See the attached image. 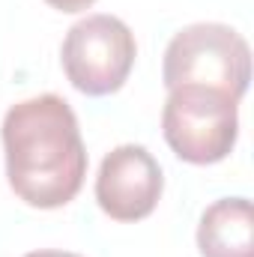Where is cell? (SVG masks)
<instances>
[{"instance_id": "5", "label": "cell", "mask_w": 254, "mask_h": 257, "mask_svg": "<svg viewBox=\"0 0 254 257\" xmlns=\"http://www.w3.org/2000/svg\"><path fill=\"white\" fill-rule=\"evenodd\" d=\"M165 192V177L153 153L141 144H123L102 159L96 177V203L114 221H141L153 215Z\"/></svg>"}, {"instance_id": "3", "label": "cell", "mask_w": 254, "mask_h": 257, "mask_svg": "<svg viewBox=\"0 0 254 257\" xmlns=\"http://www.w3.org/2000/svg\"><path fill=\"white\" fill-rule=\"evenodd\" d=\"M236 99L209 87L168 90L162 111V132L177 159L189 165L224 162L239 138Z\"/></svg>"}, {"instance_id": "2", "label": "cell", "mask_w": 254, "mask_h": 257, "mask_svg": "<svg viewBox=\"0 0 254 257\" xmlns=\"http://www.w3.org/2000/svg\"><path fill=\"white\" fill-rule=\"evenodd\" d=\"M162 81L168 90L209 87L239 102L251 84V48L227 24H189L165 48Z\"/></svg>"}, {"instance_id": "4", "label": "cell", "mask_w": 254, "mask_h": 257, "mask_svg": "<svg viewBox=\"0 0 254 257\" xmlns=\"http://www.w3.org/2000/svg\"><path fill=\"white\" fill-rule=\"evenodd\" d=\"M138 57L135 33L117 15H87L69 27L60 60L69 84L84 96H111L132 75Z\"/></svg>"}, {"instance_id": "1", "label": "cell", "mask_w": 254, "mask_h": 257, "mask_svg": "<svg viewBox=\"0 0 254 257\" xmlns=\"http://www.w3.org/2000/svg\"><path fill=\"white\" fill-rule=\"evenodd\" d=\"M6 180L18 200L36 209L72 203L87 177V147L72 105L42 93L12 105L3 117Z\"/></svg>"}, {"instance_id": "6", "label": "cell", "mask_w": 254, "mask_h": 257, "mask_svg": "<svg viewBox=\"0 0 254 257\" xmlns=\"http://www.w3.org/2000/svg\"><path fill=\"white\" fill-rule=\"evenodd\" d=\"M203 257H254V212L248 197H221L209 203L197 224Z\"/></svg>"}, {"instance_id": "8", "label": "cell", "mask_w": 254, "mask_h": 257, "mask_svg": "<svg viewBox=\"0 0 254 257\" xmlns=\"http://www.w3.org/2000/svg\"><path fill=\"white\" fill-rule=\"evenodd\" d=\"M24 257H81L75 254V251H57V248H42V251H30V254Z\"/></svg>"}, {"instance_id": "7", "label": "cell", "mask_w": 254, "mask_h": 257, "mask_svg": "<svg viewBox=\"0 0 254 257\" xmlns=\"http://www.w3.org/2000/svg\"><path fill=\"white\" fill-rule=\"evenodd\" d=\"M48 6H54V9H60V12H84V9H90L96 0H45Z\"/></svg>"}]
</instances>
